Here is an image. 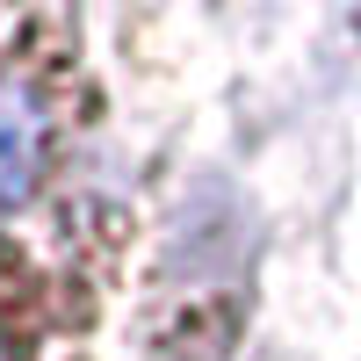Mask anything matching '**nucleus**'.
Instances as JSON below:
<instances>
[{
  "instance_id": "1",
  "label": "nucleus",
  "mask_w": 361,
  "mask_h": 361,
  "mask_svg": "<svg viewBox=\"0 0 361 361\" xmlns=\"http://www.w3.org/2000/svg\"><path fill=\"white\" fill-rule=\"evenodd\" d=\"M51 159V109L29 80L0 73V217L37 188V173Z\"/></svg>"
},
{
  "instance_id": "2",
  "label": "nucleus",
  "mask_w": 361,
  "mask_h": 361,
  "mask_svg": "<svg viewBox=\"0 0 361 361\" xmlns=\"http://www.w3.org/2000/svg\"><path fill=\"white\" fill-rule=\"evenodd\" d=\"M0 361H8V354H0Z\"/></svg>"
}]
</instances>
